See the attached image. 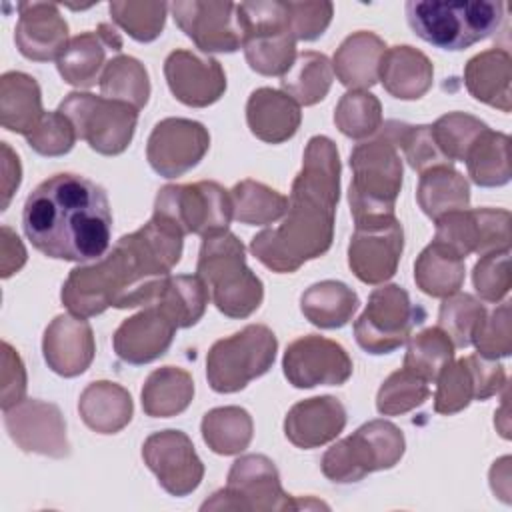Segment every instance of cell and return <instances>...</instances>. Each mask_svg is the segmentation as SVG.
<instances>
[{"instance_id":"obj_1","label":"cell","mask_w":512,"mask_h":512,"mask_svg":"<svg viewBox=\"0 0 512 512\" xmlns=\"http://www.w3.org/2000/svg\"><path fill=\"white\" fill-rule=\"evenodd\" d=\"M340 156L328 136H312L296 174L284 220L250 240V252L266 268L290 274L332 246L340 198Z\"/></svg>"},{"instance_id":"obj_2","label":"cell","mask_w":512,"mask_h":512,"mask_svg":"<svg viewBox=\"0 0 512 512\" xmlns=\"http://www.w3.org/2000/svg\"><path fill=\"white\" fill-rule=\"evenodd\" d=\"M184 234L168 220L152 218L124 234L108 254L70 270L62 284V304L76 316L90 318L106 308L140 306L144 288L168 276L180 262Z\"/></svg>"},{"instance_id":"obj_3","label":"cell","mask_w":512,"mask_h":512,"mask_svg":"<svg viewBox=\"0 0 512 512\" xmlns=\"http://www.w3.org/2000/svg\"><path fill=\"white\" fill-rule=\"evenodd\" d=\"M22 228L32 246L48 258L98 260L106 254L112 236L106 190L74 172L54 174L28 194Z\"/></svg>"},{"instance_id":"obj_4","label":"cell","mask_w":512,"mask_h":512,"mask_svg":"<svg viewBox=\"0 0 512 512\" xmlns=\"http://www.w3.org/2000/svg\"><path fill=\"white\" fill-rule=\"evenodd\" d=\"M196 274L214 306L228 318H248L264 298L262 280L246 266V248L232 232L202 238Z\"/></svg>"},{"instance_id":"obj_5","label":"cell","mask_w":512,"mask_h":512,"mask_svg":"<svg viewBox=\"0 0 512 512\" xmlns=\"http://www.w3.org/2000/svg\"><path fill=\"white\" fill-rule=\"evenodd\" d=\"M504 18V4L494 0H410L406 20L424 42L442 50H464L492 36Z\"/></svg>"},{"instance_id":"obj_6","label":"cell","mask_w":512,"mask_h":512,"mask_svg":"<svg viewBox=\"0 0 512 512\" xmlns=\"http://www.w3.org/2000/svg\"><path fill=\"white\" fill-rule=\"evenodd\" d=\"M352 182L348 202L354 222L394 216L396 198L402 188V160L398 148L382 132L350 154Z\"/></svg>"},{"instance_id":"obj_7","label":"cell","mask_w":512,"mask_h":512,"mask_svg":"<svg viewBox=\"0 0 512 512\" xmlns=\"http://www.w3.org/2000/svg\"><path fill=\"white\" fill-rule=\"evenodd\" d=\"M406 440L390 420H370L354 434L332 444L322 456V474L338 484L362 480L376 470L394 468L404 456Z\"/></svg>"},{"instance_id":"obj_8","label":"cell","mask_w":512,"mask_h":512,"mask_svg":"<svg viewBox=\"0 0 512 512\" xmlns=\"http://www.w3.org/2000/svg\"><path fill=\"white\" fill-rule=\"evenodd\" d=\"M298 508H328L318 500H296L286 494L280 484L274 462L264 454L240 456L222 490L214 492L202 504V510H298Z\"/></svg>"},{"instance_id":"obj_9","label":"cell","mask_w":512,"mask_h":512,"mask_svg":"<svg viewBox=\"0 0 512 512\" xmlns=\"http://www.w3.org/2000/svg\"><path fill=\"white\" fill-rule=\"evenodd\" d=\"M278 340L264 324H248L212 344L206 356V378L214 392L232 394L266 374L276 358Z\"/></svg>"},{"instance_id":"obj_10","label":"cell","mask_w":512,"mask_h":512,"mask_svg":"<svg viewBox=\"0 0 512 512\" xmlns=\"http://www.w3.org/2000/svg\"><path fill=\"white\" fill-rule=\"evenodd\" d=\"M242 48L248 66L262 76H284L296 60V38L286 2L256 0L238 4Z\"/></svg>"},{"instance_id":"obj_11","label":"cell","mask_w":512,"mask_h":512,"mask_svg":"<svg viewBox=\"0 0 512 512\" xmlns=\"http://www.w3.org/2000/svg\"><path fill=\"white\" fill-rule=\"evenodd\" d=\"M154 214L174 224L184 236L202 238L228 230L234 218L230 190L218 182L200 180L192 184H168L158 190Z\"/></svg>"},{"instance_id":"obj_12","label":"cell","mask_w":512,"mask_h":512,"mask_svg":"<svg viewBox=\"0 0 512 512\" xmlns=\"http://www.w3.org/2000/svg\"><path fill=\"white\" fill-rule=\"evenodd\" d=\"M74 126L76 136L104 156L122 154L134 136L138 110L126 102L90 92H70L58 106Z\"/></svg>"},{"instance_id":"obj_13","label":"cell","mask_w":512,"mask_h":512,"mask_svg":"<svg viewBox=\"0 0 512 512\" xmlns=\"http://www.w3.org/2000/svg\"><path fill=\"white\" fill-rule=\"evenodd\" d=\"M424 310L410 302L408 292L398 284L374 288L364 312L354 322V338L368 354H390L412 336L424 320Z\"/></svg>"},{"instance_id":"obj_14","label":"cell","mask_w":512,"mask_h":512,"mask_svg":"<svg viewBox=\"0 0 512 512\" xmlns=\"http://www.w3.org/2000/svg\"><path fill=\"white\" fill-rule=\"evenodd\" d=\"M436 222V244L448 248L462 260L470 254H488L510 248V212L500 208L456 210Z\"/></svg>"},{"instance_id":"obj_15","label":"cell","mask_w":512,"mask_h":512,"mask_svg":"<svg viewBox=\"0 0 512 512\" xmlns=\"http://www.w3.org/2000/svg\"><path fill=\"white\" fill-rule=\"evenodd\" d=\"M404 230L396 216L358 222L348 244V266L364 284H382L396 274Z\"/></svg>"},{"instance_id":"obj_16","label":"cell","mask_w":512,"mask_h":512,"mask_svg":"<svg viewBox=\"0 0 512 512\" xmlns=\"http://www.w3.org/2000/svg\"><path fill=\"white\" fill-rule=\"evenodd\" d=\"M506 386L504 366L480 354L464 356L444 366L436 378L434 410L438 414H456L472 400H486Z\"/></svg>"},{"instance_id":"obj_17","label":"cell","mask_w":512,"mask_h":512,"mask_svg":"<svg viewBox=\"0 0 512 512\" xmlns=\"http://www.w3.org/2000/svg\"><path fill=\"white\" fill-rule=\"evenodd\" d=\"M282 370L294 388L340 386L352 376V360L336 340L308 334L288 344Z\"/></svg>"},{"instance_id":"obj_18","label":"cell","mask_w":512,"mask_h":512,"mask_svg":"<svg viewBox=\"0 0 512 512\" xmlns=\"http://www.w3.org/2000/svg\"><path fill=\"white\" fill-rule=\"evenodd\" d=\"M208 148L210 134L204 124L188 118H164L148 136L146 158L156 174L176 178L192 170Z\"/></svg>"},{"instance_id":"obj_19","label":"cell","mask_w":512,"mask_h":512,"mask_svg":"<svg viewBox=\"0 0 512 512\" xmlns=\"http://www.w3.org/2000/svg\"><path fill=\"white\" fill-rule=\"evenodd\" d=\"M142 458L158 478V484L172 496H186L202 482L204 464L182 430L150 434L142 444Z\"/></svg>"},{"instance_id":"obj_20","label":"cell","mask_w":512,"mask_h":512,"mask_svg":"<svg viewBox=\"0 0 512 512\" xmlns=\"http://www.w3.org/2000/svg\"><path fill=\"white\" fill-rule=\"evenodd\" d=\"M178 28L202 52H236L242 46L238 4L182 0L170 4Z\"/></svg>"},{"instance_id":"obj_21","label":"cell","mask_w":512,"mask_h":512,"mask_svg":"<svg viewBox=\"0 0 512 512\" xmlns=\"http://www.w3.org/2000/svg\"><path fill=\"white\" fill-rule=\"evenodd\" d=\"M4 426L24 452H36L50 458H64L70 454L66 422L60 408L52 402L24 398L16 406L4 410Z\"/></svg>"},{"instance_id":"obj_22","label":"cell","mask_w":512,"mask_h":512,"mask_svg":"<svg viewBox=\"0 0 512 512\" xmlns=\"http://www.w3.org/2000/svg\"><path fill=\"white\" fill-rule=\"evenodd\" d=\"M164 76L174 98L192 108L218 102L226 90V74L220 62L190 50H172L164 60Z\"/></svg>"},{"instance_id":"obj_23","label":"cell","mask_w":512,"mask_h":512,"mask_svg":"<svg viewBox=\"0 0 512 512\" xmlns=\"http://www.w3.org/2000/svg\"><path fill=\"white\" fill-rule=\"evenodd\" d=\"M178 326L156 304L144 306L126 318L112 336L114 352L120 360L140 366L160 358L172 344Z\"/></svg>"},{"instance_id":"obj_24","label":"cell","mask_w":512,"mask_h":512,"mask_svg":"<svg viewBox=\"0 0 512 512\" xmlns=\"http://www.w3.org/2000/svg\"><path fill=\"white\" fill-rule=\"evenodd\" d=\"M42 352L48 368L64 378L86 372L96 352L92 326L72 312L56 316L44 330Z\"/></svg>"},{"instance_id":"obj_25","label":"cell","mask_w":512,"mask_h":512,"mask_svg":"<svg viewBox=\"0 0 512 512\" xmlns=\"http://www.w3.org/2000/svg\"><path fill=\"white\" fill-rule=\"evenodd\" d=\"M14 42L28 60L48 62L68 46V24L52 2H20Z\"/></svg>"},{"instance_id":"obj_26","label":"cell","mask_w":512,"mask_h":512,"mask_svg":"<svg viewBox=\"0 0 512 512\" xmlns=\"http://www.w3.org/2000/svg\"><path fill=\"white\" fill-rule=\"evenodd\" d=\"M122 50V38L114 26L102 22L94 32H82L70 38L64 52L58 56L56 66L64 82L90 88L100 82L106 68V54Z\"/></svg>"},{"instance_id":"obj_27","label":"cell","mask_w":512,"mask_h":512,"mask_svg":"<svg viewBox=\"0 0 512 512\" xmlns=\"http://www.w3.org/2000/svg\"><path fill=\"white\" fill-rule=\"evenodd\" d=\"M346 426V408L334 396L296 402L284 418V434L296 448H318L332 442Z\"/></svg>"},{"instance_id":"obj_28","label":"cell","mask_w":512,"mask_h":512,"mask_svg":"<svg viewBox=\"0 0 512 512\" xmlns=\"http://www.w3.org/2000/svg\"><path fill=\"white\" fill-rule=\"evenodd\" d=\"M300 104L282 90L256 88L246 102V122L250 132L268 144L290 140L300 128Z\"/></svg>"},{"instance_id":"obj_29","label":"cell","mask_w":512,"mask_h":512,"mask_svg":"<svg viewBox=\"0 0 512 512\" xmlns=\"http://www.w3.org/2000/svg\"><path fill=\"white\" fill-rule=\"evenodd\" d=\"M378 80L384 90L398 100H418L422 98L434 80V66L430 58L408 44L386 48Z\"/></svg>"},{"instance_id":"obj_30","label":"cell","mask_w":512,"mask_h":512,"mask_svg":"<svg viewBox=\"0 0 512 512\" xmlns=\"http://www.w3.org/2000/svg\"><path fill=\"white\" fill-rule=\"evenodd\" d=\"M512 60L502 48H490L472 56L464 66V84L470 96L502 112H510Z\"/></svg>"},{"instance_id":"obj_31","label":"cell","mask_w":512,"mask_h":512,"mask_svg":"<svg viewBox=\"0 0 512 512\" xmlns=\"http://www.w3.org/2000/svg\"><path fill=\"white\" fill-rule=\"evenodd\" d=\"M386 48V42L374 32H354L334 52L332 70L350 90L370 88L378 82V68Z\"/></svg>"},{"instance_id":"obj_32","label":"cell","mask_w":512,"mask_h":512,"mask_svg":"<svg viewBox=\"0 0 512 512\" xmlns=\"http://www.w3.org/2000/svg\"><path fill=\"white\" fill-rule=\"evenodd\" d=\"M78 412L90 430L116 434L132 420L134 404L126 388L110 380H98L82 390Z\"/></svg>"},{"instance_id":"obj_33","label":"cell","mask_w":512,"mask_h":512,"mask_svg":"<svg viewBox=\"0 0 512 512\" xmlns=\"http://www.w3.org/2000/svg\"><path fill=\"white\" fill-rule=\"evenodd\" d=\"M44 116L38 82L24 72H6L0 78V122L16 134H30Z\"/></svg>"},{"instance_id":"obj_34","label":"cell","mask_w":512,"mask_h":512,"mask_svg":"<svg viewBox=\"0 0 512 512\" xmlns=\"http://www.w3.org/2000/svg\"><path fill=\"white\" fill-rule=\"evenodd\" d=\"M360 300L358 294L338 280H322L304 290L300 310L306 320L318 328L334 330L346 326Z\"/></svg>"},{"instance_id":"obj_35","label":"cell","mask_w":512,"mask_h":512,"mask_svg":"<svg viewBox=\"0 0 512 512\" xmlns=\"http://www.w3.org/2000/svg\"><path fill=\"white\" fill-rule=\"evenodd\" d=\"M140 398L148 416L170 418L190 406L194 398V380L178 366H162L148 374Z\"/></svg>"},{"instance_id":"obj_36","label":"cell","mask_w":512,"mask_h":512,"mask_svg":"<svg viewBox=\"0 0 512 512\" xmlns=\"http://www.w3.org/2000/svg\"><path fill=\"white\" fill-rule=\"evenodd\" d=\"M416 200L428 218L438 220L448 212L468 208L470 184L452 166H434L420 174Z\"/></svg>"},{"instance_id":"obj_37","label":"cell","mask_w":512,"mask_h":512,"mask_svg":"<svg viewBox=\"0 0 512 512\" xmlns=\"http://www.w3.org/2000/svg\"><path fill=\"white\" fill-rule=\"evenodd\" d=\"M208 300L210 292L198 274H168L162 278L152 304L162 308L178 328H190L204 316Z\"/></svg>"},{"instance_id":"obj_38","label":"cell","mask_w":512,"mask_h":512,"mask_svg":"<svg viewBox=\"0 0 512 512\" xmlns=\"http://www.w3.org/2000/svg\"><path fill=\"white\" fill-rule=\"evenodd\" d=\"M464 274V260L436 242H430L414 262L416 286L434 298H448L460 292Z\"/></svg>"},{"instance_id":"obj_39","label":"cell","mask_w":512,"mask_h":512,"mask_svg":"<svg viewBox=\"0 0 512 512\" xmlns=\"http://www.w3.org/2000/svg\"><path fill=\"white\" fill-rule=\"evenodd\" d=\"M334 70L326 54L308 50L296 56L290 70L280 78L282 92L300 106H314L326 98L332 86Z\"/></svg>"},{"instance_id":"obj_40","label":"cell","mask_w":512,"mask_h":512,"mask_svg":"<svg viewBox=\"0 0 512 512\" xmlns=\"http://www.w3.org/2000/svg\"><path fill=\"white\" fill-rule=\"evenodd\" d=\"M468 176L474 184L492 188L510 180V138L486 128L470 146L466 158Z\"/></svg>"},{"instance_id":"obj_41","label":"cell","mask_w":512,"mask_h":512,"mask_svg":"<svg viewBox=\"0 0 512 512\" xmlns=\"http://www.w3.org/2000/svg\"><path fill=\"white\" fill-rule=\"evenodd\" d=\"M200 430L212 452L232 456L248 448L254 434V424L252 416L244 408L220 406L204 414Z\"/></svg>"},{"instance_id":"obj_42","label":"cell","mask_w":512,"mask_h":512,"mask_svg":"<svg viewBox=\"0 0 512 512\" xmlns=\"http://www.w3.org/2000/svg\"><path fill=\"white\" fill-rule=\"evenodd\" d=\"M98 84L104 98L126 102L136 110L148 104L150 78L144 64L134 56L116 54L110 58Z\"/></svg>"},{"instance_id":"obj_43","label":"cell","mask_w":512,"mask_h":512,"mask_svg":"<svg viewBox=\"0 0 512 512\" xmlns=\"http://www.w3.org/2000/svg\"><path fill=\"white\" fill-rule=\"evenodd\" d=\"M234 218L248 226H264L282 218L288 210V198L278 190L256 182L242 180L232 190Z\"/></svg>"},{"instance_id":"obj_44","label":"cell","mask_w":512,"mask_h":512,"mask_svg":"<svg viewBox=\"0 0 512 512\" xmlns=\"http://www.w3.org/2000/svg\"><path fill=\"white\" fill-rule=\"evenodd\" d=\"M380 132L404 152V158L416 172H426L434 166H452V162L438 148L430 124H406L388 120L380 126Z\"/></svg>"},{"instance_id":"obj_45","label":"cell","mask_w":512,"mask_h":512,"mask_svg":"<svg viewBox=\"0 0 512 512\" xmlns=\"http://www.w3.org/2000/svg\"><path fill=\"white\" fill-rule=\"evenodd\" d=\"M454 358V344L448 338V334L434 326L418 332L410 338L406 356H404V368L420 376L422 380L436 382L438 374L448 366Z\"/></svg>"},{"instance_id":"obj_46","label":"cell","mask_w":512,"mask_h":512,"mask_svg":"<svg viewBox=\"0 0 512 512\" xmlns=\"http://www.w3.org/2000/svg\"><path fill=\"white\" fill-rule=\"evenodd\" d=\"M334 124L348 138H368L382 126V104L368 90H348L336 104Z\"/></svg>"},{"instance_id":"obj_47","label":"cell","mask_w":512,"mask_h":512,"mask_svg":"<svg viewBox=\"0 0 512 512\" xmlns=\"http://www.w3.org/2000/svg\"><path fill=\"white\" fill-rule=\"evenodd\" d=\"M484 314L486 308L478 298L466 292H456L440 304L438 328L448 334L454 348H466L472 344V336Z\"/></svg>"},{"instance_id":"obj_48","label":"cell","mask_w":512,"mask_h":512,"mask_svg":"<svg viewBox=\"0 0 512 512\" xmlns=\"http://www.w3.org/2000/svg\"><path fill=\"white\" fill-rule=\"evenodd\" d=\"M428 396V382L402 366L382 382L376 396V408L384 416H398L422 406Z\"/></svg>"},{"instance_id":"obj_49","label":"cell","mask_w":512,"mask_h":512,"mask_svg":"<svg viewBox=\"0 0 512 512\" xmlns=\"http://www.w3.org/2000/svg\"><path fill=\"white\" fill-rule=\"evenodd\" d=\"M430 128L438 148L454 164L464 162L470 146L488 126L476 116L464 112H448L430 124Z\"/></svg>"},{"instance_id":"obj_50","label":"cell","mask_w":512,"mask_h":512,"mask_svg":"<svg viewBox=\"0 0 512 512\" xmlns=\"http://www.w3.org/2000/svg\"><path fill=\"white\" fill-rule=\"evenodd\" d=\"M168 4L164 2H112V20L138 42H152L162 34Z\"/></svg>"},{"instance_id":"obj_51","label":"cell","mask_w":512,"mask_h":512,"mask_svg":"<svg viewBox=\"0 0 512 512\" xmlns=\"http://www.w3.org/2000/svg\"><path fill=\"white\" fill-rule=\"evenodd\" d=\"M472 282L482 300L500 302L512 286L510 248L482 254V258L474 266Z\"/></svg>"},{"instance_id":"obj_52","label":"cell","mask_w":512,"mask_h":512,"mask_svg":"<svg viewBox=\"0 0 512 512\" xmlns=\"http://www.w3.org/2000/svg\"><path fill=\"white\" fill-rule=\"evenodd\" d=\"M472 344L478 348L480 356L490 360L508 356L512 352L510 302H502L496 310L484 314L472 336Z\"/></svg>"},{"instance_id":"obj_53","label":"cell","mask_w":512,"mask_h":512,"mask_svg":"<svg viewBox=\"0 0 512 512\" xmlns=\"http://www.w3.org/2000/svg\"><path fill=\"white\" fill-rule=\"evenodd\" d=\"M28 146L42 156L68 154L76 142V130L62 112H44L30 134L24 136Z\"/></svg>"},{"instance_id":"obj_54","label":"cell","mask_w":512,"mask_h":512,"mask_svg":"<svg viewBox=\"0 0 512 512\" xmlns=\"http://www.w3.org/2000/svg\"><path fill=\"white\" fill-rule=\"evenodd\" d=\"M288 22L296 40L320 38L332 22V2H286Z\"/></svg>"},{"instance_id":"obj_55","label":"cell","mask_w":512,"mask_h":512,"mask_svg":"<svg viewBox=\"0 0 512 512\" xmlns=\"http://www.w3.org/2000/svg\"><path fill=\"white\" fill-rule=\"evenodd\" d=\"M26 370L18 352L2 342V410H8L24 400Z\"/></svg>"},{"instance_id":"obj_56","label":"cell","mask_w":512,"mask_h":512,"mask_svg":"<svg viewBox=\"0 0 512 512\" xmlns=\"http://www.w3.org/2000/svg\"><path fill=\"white\" fill-rule=\"evenodd\" d=\"M24 262H26V250L20 238L8 226H2V240H0L2 278H8L14 272H18L24 266Z\"/></svg>"},{"instance_id":"obj_57","label":"cell","mask_w":512,"mask_h":512,"mask_svg":"<svg viewBox=\"0 0 512 512\" xmlns=\"http://www.w3.org/2000/svg\"><path fill=\"white\" fill-rule=\"evenodd\" d=\"M2 210L8 206L14 190L20 186V176H22V168L18 162V156L10 150V146L6 142H2Z\"/></svg>"}]
</instances>
